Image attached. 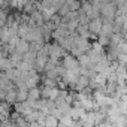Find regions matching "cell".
<instances>
[{
  "instance_id": "1",
  "label": "cell",
  "mask_w": 127,
  "mask_h": 127,
  "mask_svg": "<svg viewBox=\"0 0 127 127\" xmlns=\"http://www.w3.org/2000/svg\"><path fill=\"white\" fill-rule=\"evenodd\" d=\"M61 66L64 67L66 70H75V69H78V67H79L78 60H76L75 57H72L70 54H66L64 57L61 58Z\"/></svg>"
},
{
  "instance_id": "2",
  "label": "cell",
  "mask_w": 127,
  "mask_h": 127,
  "mask_svg": "<svg viewBox=\"0 0 127 127\" xmlns=\"http://www.w3.org/2000/svg\"><path fill=\"white\" fill-rule=\"evenodd\" d=\"M88 32L91 33V34H99L100 33V30H102V20L100 18H94V20H90V23H88Z\"/></svg>"
},
{
  "instance_id": "3",
  "label": "cell",
  "mask_w": 127,
  "mask_h": 127,
  "mask_svg": "<svg viewBox=\"0 0 127 127\" xmlns=\"http://www.w3.org/2000/svg\"><path fill=\"white\" fill-rule=\"evenodd\" d=\"M29 46H30V43H29L27 40H24V39H18V42H17V45H15V51L20 52V54L23 55V54H26V52L29 51Z\"/></svg>"
},
{
  "instance_id": "4",
  "label": "cell",
  "mask_w": 127,
  "mask_h": 127,
  "mask_svg": "<svg viewBox=\"0 0 127 127\" xmlns=\"http://www.w3.org/2000/svg\"><path fill=\"white\" fill-rule=\"evenodd\" d=\"M5 102H6L9 106L17 103V90H15V88L6 91V94H5Z\"/></svg>"
},
{
  "instance_id": "5",
  "label": "cell",
  "mask_w": 127,
  "mask_h": 127,
  "mask_svg": "<svg viewBox=\"0 0 127 127\" xmlns=\"http://www.w3.org/2000/svg\"><path fill=\"white\" fill-rule=\"evenodd\" d=\"M27 99H29V100H33V102L39 100V99H40V87L30 88L29 93H27Z\"/></svg>"
},
{
  "instance_id": "6",
  "label": "cell",
  "mask_w": 127,
  "mask_h": 127,
  "mask_svg": "<svg viewBox=\"0 0 127 127\" xmlns=\"http://www.w3.org/2000/svg\"><path fill=\"white\" fill-rule=\"evenodd\" d=\"M29 30H30V27H29L27 24H20V26H18V30H17V36H18L20 39H26Z\"/></svg>"
},
{
  "instance_id": "7",
  "label": "cell",
  "mask_w": 127,
  "mask_h": 127,
  "mask_svg": "<svg viewBox=\"0 0 127 127\" xmlns=\"http://www.w3.org/2000/svg\"><path fill=\"white\" fill-rule=\"evenodd\" d=\"M43 126H45V127H58V121H57L54 117L46 115V117H45V121H43Z\"/></svg>"
},
{
  "instance_id": "8",
  "label": "cell",
  "mask_w": 127,
  "mask_h": 127,
  "mask_svg": "<svg viewBox=\"0 0 127 127\" xmlns=\"http://www.w3.org/2000/svg\"><path fill=\"white\" fill-rule=\"evenodd\" d=\"M57 109L63 114V115H69V112H70V109H72V105H69V103H61L60 106H57Z\"/></svg>"
}]
</instances>
